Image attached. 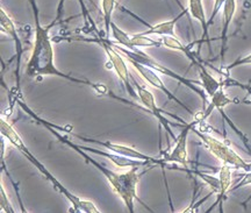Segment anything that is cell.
Instances as JSON below:
<instances>
[{"mask_svg":"<svg viewBox=\"0 0 251 213\" xmlns=\"http://www.w3.org/2000/svg\"><path fill=\"white\" fill-rule=\"evenodd\" d=\"M33 9L34 20H35V35H34L33 52H31L30 58L27 63L26 75L28 77L35 78L39 76H57L64 80H70L72 83L84 84V85L92 86L99 95H106L107 87L102 84H94L85 78H76L70 75H67L58 70L55 65L54 61V47H52V39L49 35V28L42 26L40 23V12L37 7L36 0H28Z\"/></svg>","mask_w":251,"mask_h":213,"instance_id":"obj_1","label":"cell"},{"mask_svg":"<svg viewBox=\"0 0 251 213\" xmlns=\"http://www.w3.org/2000/svg\"><path fill=\"white\" fill-rule=\"evenodd\" d=\"M18 104L23 107V109H25V112H27V113L31 115L34 119H36L39 123L45 125V126L48 128L50 132H51V134H54V135L57 137V139L61 141L62 143H64V145L70 147L72 150H75V152L78 153L81 158L85 160L87 163L92 164L94 168L98 169V170L101 172L103 176L107 178L109 184H111L112 189L114 190V192L117 193V195L122 199V202L125 203L126 208H127L128 211H129L130 213L135 212L134 200L137 199V184H139L140 178L142 177L144 174V172H142V174H139L140 167H131L129 171L124 172V174H118V172L109 170V169L103 167V165L100 164L99 162H97L96 160L91 158V156L87 154L85 150L81 149L79 146L76 145V143L72 142V141L69 140L68 137L62 136L61 134H59L58 132L55 130V128H52L51 125H49L47 121L42 120V119L34 114L33 112H31L30 109L28 108L23 102H21V100H18Z\"/></svg>","mask_w":251,"mask_h":213,"instance_id":"obj_2","label":"cell"},{"mask_svg":"<svg viewBox=\"0 0 251 213\" xmlns=\"http://www.w3.org/2000/svg\"><path fill=\"white\" fill-rule=\"evenodd\" d=\"M0 131H1V135L6 137L8 140V142L11 143L12 146L15 147L21 154L25 155V158L27 160H29L30 163L34 164V167H36L39 169L40 172H42L43 176L51 182L52 186L56 187V190H58L62 195H64L67 197V199L71 203V205L76 209V211L78 212H86V213H99L100 210L97 208L96 205L93 204L92 202L90 200H81L80 198H78L77 196H75L74 193H71L67 187H64L62 186L59 182L56 180V178L50 174L48 169H47L45 165H43L41 162L37 160L35 156L30 153V150L28 149V147L25 145V141H23L20 135L18 134V132L14 130V127L12 126L11 124L8 123L7 120H5L4 118L0 119Z\"/></svg>","mask_w":251,"mask_h":213,"instance_id":"obj_3","label":"cell"},{"mask_svg":"<svg viewBox=\"0 0 251 213\" xmlns=\"http://www.w3.org/2000/svg\"><path fill=\"white\" fill-rule=\"evenodd\" d=\"M113 45H114L115 48H117L119 52H120L121 54L125 56V58L128 59V61L137 62V63L142 64V65H144V67L150 68L151 70L156 71V73L164 75V76H168V77L172 78V80H177L178 83L183 84V85L188 87L190 90H192L194 93H197V95L202 99L203 104H205L203 108L207 107V105L209 104L208 100H207L208 96L206 95L205 90L200 89L199 87V85H201V82H199V80H188V78L181 76V75L177 74L176 71L171 70V69L165 67V65H163L162 63H159L158 61H156L155 58L151 57V56L148 55L146 52H143V50H141L140 48H135L134 50H129V49L125 48L124 46L115 45V43H113Z\"/></svg>","mask_w":251,"mask_h":213,"instance_id":"obj_4","label":"cell"},{"mask_svg":"<svg viewBox=\"0 0 251 213\" xmlns=\"http://www.w3.org/2000/svg\"><path fill=\"white\" fill-rule=\"evenodd\" d=\"M62 40L65 41H77V42H92V43H98L101 46V48L105 52L106 56L108 58L109 69H114V71L120 78V80L124 83L126 86V90L129 93L131 97L137 98V92L134 85V78L130 76L129 71H128L127 64H126L124 56L119 50L115 48L113 42L108 39H103V37H94V39H87V37L83 36H69V37H62Z\"/></svg>","mask_w":251,"mask_h":213,"instance_id":"obj_5","label":"cell"},{"mask_svg":"<svg viewBox=\"0 0 251 213\" xmlns=\"http://www.w3.org/2000/svg\"><path fill=\"white\" fill-rule=\"evenodd\" d=\"M192 132L196 135L202 141V143L208 149L211 154L221 161L222 164H228L235 169H242L244 171H248V162L241 158L235 150L231 148L229 142L226 141H221L216 139L207 132H201L197 130L196 126L193 127Z\"/></svg>","mask_w":251,"mask_h":213,"instance_id":"obj_6","label":"cell"},{"mask_svg":"<svg viewBox=\"0 0 251 213\" xmlns=\"http://www.w3.org/2000/svg\"><path fill=\"white\" fill-rule=\"evenodd\" d=\"M134 85H135V89H136V92H137V98L141 100V103L146 106V108L148 109L149 113H151L153 117L157 119V121H158L159 124L162 125L163 127H164V130L166 133H168V135L171 137L172 140H174V142L176 140H177L178 136H176V134L172 132L171 130V126L174 125L176 127H184L186 124H172L170 121L168 120V119L165 118L164 113H168V112L163 111L162 108H159L158 106L156 104V100H155V97L148 89H146V87L141 86L139 83H136L134 80Z\"/></svg>","mask_w":251,"mask_h":213,"instance_id":"obj_7","label":"cell"},{"mask_svg":"<svg viewBox=\"0 0 251 213\" xmlns=\"http://www.w3.org/2000/svg\"><path fill=\"white\" fill-rule=\"evenodd\" d=\"M111 35L118 42V45L124 46L125 48L134 50L135 48H161L163 43L161 40L151 39L149 35H144L143 33L139 34H127L120 29L117 25L112 23L111 25Z\"/></svg>","mask_w":251,"mask_h":213,"instance_id":"obj_8","label":"cell"},{"mask_svg":"<svg viewBox=\"0 0 251 213\" xmlns=\"http://www.w3.org/2000/svg\"><path fill=\"white\" fill-rule=\"evenodd\" d=\"M71 135L77 137V139H79L81 141H85V142L94 143V145L102 147V148L107 149L112 153H115V154L126 156V158L142 160V161H148V162H151L152 164L162 165V167H164V164H165L163 160H158V159L152 158V156L143 154V153H141V152H139V150L131 148V147H127V146H124V145H118V143H113V142H111V141L94 140V139H91V137L81 136V135H78V134H74V133H71Z\"/></svg>","mask_w":251,"mask_h":213,"instance_id":"obj_9","label":"cell"},{"mask_svg":"<svg viewBox=\"0 0 251 213\" xmlns=\"http://www.w3.org/2000/svg\"><path fill=\"white\" fill-rule=\"evenodd\" d=\"M129 62L131 64H133V67L136 69L137 73H139L141 76H142L143 80H146V82L148 83L149 85L153 86L157 90L162 91V92L164 93V95H166V97H168L169 99L174 100L175 103H177L178 105L181 106V107H183L185 111H187L191 115H194V112L192 111V109L188 107L186 104H184V103L181 102L180 99H178L177 97H176L174 93H172L171 91L165 86V84L162 80V78L158 76V73H156V71L151 70V69L148 68V67H144V65L137 63V62H134V61H129Z\"/></svg>","mask_w":251,"mask_h":213,"instance_id":"obj_10","label":"cell"},{"mask_svg":"<svg viewBox=\"0 0 251 213\" xmlns=\"http://www.w3.org/2000/svg\"><path fill=\"white\" fill-rule=\"evenodd\" d=\"M198 125L196 120H193L192 123H187L183 127L180 135L177 137V140L175 141V147L171 150L170 154H168L163 159L164 163L171 162V163H178L181 164L184 169L188 168V158H187V137L190 132L193 130V127Z\"/></svg>","mask_w":251,"mask_h":213,"instance_id":"obj_11","label":"cell"},{"mask_svg":"<svg viewBox=\"0 0 251 213\" xmlns=\"http://www.w3.org/2000/svg\"><path fill=\"white\" fill-rule=\"evenodd\" d=\"M0 25H1V32L5 33L8 37L13 40L15 45V53H17V71H15V76H17V86L20 87V63H21V56L24 53L23 41H21L20 36H19L17 27H15L14 21L12 18L6 13L4 8H0Z\"/></svg>","mask_w":251,"mask_h":213,"instance_id":"obj_12","label":"cell"},{"mask_svg":"<svg viewBox=\"0 0 251 213\" xmlns=\"http://www.w3.org/2000/svg\"><path fill=\"white\" fill-rule=\"evenodd\" d=\"M234 103H237V99H230L229 97L226 95L225 93V90L224 87H221V89H219L218 91L215 92V95L211 97V102H209V104H211L213 107H214V109L216 108L218 111L220 112V114L222 115V118L225 119V121L227 123L229 126L231 127V130H233L235 133H236V135L240 137L241 140H242L243 145L246 146V148L249 150V154L251 155V145L249 142V139L244 135V134L241 132L238 128L235 126V125L233 124V121L229 119V117L227 114L225 113V107L226 106H228L229 104H234Z\"/></svg>","mask_w":251,"mask_h":213,"instance_id":"obj_13","label":"cell"},{"mask_svg":"<svg viewBox=\"0 0 251 213\" xmlns=\"http://www.w3.org/2000/svg\"><path fill=\"white\" fill-rule=\"evenodd\" d=\"M121 9H124L126 13H128L129 15H131V17H133V18L137 19V20H139L141 24H143L144 26L148 28V29L144 30V32H142V33L144 34V35H159V36L176 35V33H175L176 25H177L178 20H180V19L183 18L184 15H186L187 12H188V9H186V11H181V13L178 14L177 17H176L175 19H172V20L165 21V23L157 24V25H155V26H152V25L147 24L146 21H144L142 18L139 17V15L131 13L129 9H127V8H125V7H121Z\"/></svg>","mask_w":251,"mask_h":213,"instance_id":"obj_14","label":"cell"},{"mask_svg":"<svg viewBox=\"0 0 251 213\" xmlns=\"http://www.w3.org/2000/svg\"><path fill=\"white\" fill-rule=\"evenodd\" d=\"M81 149H84L87 153H93V154L102 156V158L108 159L109 161H112L117 167L119 168H127V167H144V165H155L152 164L151 162L148 161H142V160H136V159H130V158H126V156L115 154V153H107L103 152V150L97 149V148H92V147H84V146H79Z\"/></svg>","mask_w":251,"mask_h":213,"instance_id":"obj_15","label":"cell"},{"mask_svg":"<svg viewBox=\"0 0 251 213\" xmlns=\"http://www.w3.org/2000/svg\"><path fill=\"white\" fill-rule=\"evenodd\" d=\"M188 12H190L191 17L196 19L197 21H199L200 25H201L202 28V35L201 39L196 43H200L201 45L202 42H207V45L209 47V50H211V37H209L208 34V19L206 18L205 8H203L202 0H188Z\"/></svg>","mask_w":251,"mask_h":213,"instance_id":"obj_16","label":"cell"},{"mask_svg":"<svg viewBox=\"0 0 251 213\" xmlns=\"http://www.w3.org/2000/svg\"><path fill=\"white\" fill-rule=\"evenodd\" d=\"M236 12V0H227L226 4L222 8V30H221V52H220V57L224 61L226 50H227V43H228V33L229 27H230L231 21Z\"/></svg>","mask_w":251,"mask_h":213,"instance_id":"obj_17","label":"cell"},{"mask_svg":"<svg viewBox=\"0 0 251 213\" xmlns=\"http://www.w3.org/2000/svg\"><path fill=\"white\" fill-rule=\"evenodd\" d=\"M219 180H220V191L216 197L215 203L211 209L207 210V212H211L213 209L220 205V212H222V204L226 200V196L231 189V167L228 164H222V167L219 170Z\"/></svg>","mask_w":251,"mask_h":213,"instance_id":"obj_18","label":"cell"},{"mask_svg":"<svg viewBox=\"0 0 251 213\" xmlns=\"http://www.w3.org/2000/svg\"><path fill=\"white\" fill-rule=\"evenodd\" d=\"M159 40L162 41L163 47H166V48L172 49V50H177V52H180L183 53L184 55H186L188 59L191 61V63L193 65H197L200 62L199 57H198L196 54H193V52L191 50L192 45L184 46L176 35H165V36H162Z\"/></svg>","mask_w":251,"mask_h":213,"instance_id":"obj_19","label":"cell"},{"mask_svg":"<svg viewBox=\"0 0 251 213\" xmlns=\"http://www.w3.org/2000/svg\"><path fill=\"white\" fill-rule=\"evenodd\" d=\"M196 67L199 70V76H200V82H201V85L205 90L206 95L208 96V98H211L215 95V92L221 87H224L222 85V82H219L216 78L212 76V74L207 70L205 65L201 63V61L198 63Z\"/></svg>","mask_w":251,"mask_h":213,"instance_id":"obj_20","label":"cell"},{"mask_svg":"<svg viewBox=\"0 0 251 213\" xmlns=\"http://www.w3.org/2000/svg\"><path fill=\"white\" fill-rule=\"evenodd\" d=\"M117 1L115 0H101V9L103 15V27H105L106 39L111 36V25L113 23L112 17L114 12Z\"/></svg>","mask_w":251,"mask_h":213,"instance_id":"obj_21","label":"cell"},{"mask_svg":"<svg viewBox=\"0 0 251 213\" xmlns=\"http://www.w3.org/2000/svg\"><path fill=\"white\" fill-rule=\"evenodd\" d=\"M243 65H251V53L246 56H242V57H237L235 61L231 62L230 64H228L227 67L225 68L226 76H229V73L231 70L237 67H243Z\"/></svg>","mask_w":251,"mask_h":213,"instance_id":"obj_22","label":"cell"},{"mask_svg":"<svg viewBox=\"0 0 251 213\" xmlns=\"http://www.w3.org/2000/svg\"><path fill=\"white\" fill-rule=\"evenodd\" d=\"M0 206H1L2 212H6V213L15 212V210L13 209V206H12L11 202H9L7 195H6L4 187H2V184H1V187H0Z\"/></svg>","mask_w":251,"mask_h":213,"instance_id":"obj_23","label":"cell"},{"mask_svg":"<svg viewBox=\"0 0 251 213\" xmlns=\"http://www.w3.org/2000/svg\"><path fill=\"white\" fill-rule=\"evenodd\" d=\"M227 0H214V6H213V12L211 14V17L208 19V26L214 24V20L216 18V15L219 14V12L224 8V5L226 4Z\"/></svg>","mask_w":251,"mask_h":213,"instance_id":"obj_24","label":"cell"},{"mask_svg":"<svg viewBox=\"0 0 251 213\" xmlns=\"http://www.w3.org/2000/svg\"><path fill=\"white\" fill-rule=\"evenodd\" d=\"M249 184H251V171H248L246 172V175H244L242 181L240 182V183L237 184V186H235L234 187H231L230 191H235L237 189H240V187H243L246 186H249Z\"/></svg>","mask_w":251,"mask_h":213,"instance_id":"obj_25","label":"cell"},{"mask_svg":"<svg viewBox=\"0 0 251 213\" xmlns=\"http://www.w3.org/2000/svg\"><path fill=\"white\" fill-rule=\"evenodd\" d=\"M243 90H246L247 92L249 93V97H247V98L243 100V103H247V104H251V85H246V84H244Z\"/></svg>","mask_w":251,"mask_h":213,"instance_id":"obj_26","label":"cell"},{"mask_svg":"<svg viewBox=\"0 0 251 213\" xmlns=\"http://www.w3.org/2000/svg\"><path fill=\"white\" fill-rule=\"evenodd\" d=\"M251 202V195L249 196V197H248V198L246 199V200H244V202H242V203H241V206H243V208L244 209H247V205L248 204H249V203Z\"/></svg>","mask_w":251,"mask_h":213,"instance_id":"obj_27","label":"cell"},{"mask_svg":"<svg viewBox=\"0 0 251 213\" xmlns=\"http://www.w3.org/2000/svg\"><path fill=\"white\" fill-rule=\"evenodd\" d=\"M175 1L177 2V5L179 6V7L181 8V11H186V8H185L184 6H183V4H181V2H180V0H175Z\"/></svg>","mask_w":251,"mask_h":213,"instance_id":"obj_28","label":"cell"},{"mask_svg":"<svg viewBox=\"0 0 251 213\" xmlns=\"http://www.w3.org/2000/svg\"><path fill=\"white\" fill-rule=\"evenodd\" d=\"M248 171H251V162H248Z\"/></svg>","mask_w":251,"mask_h":213,"instance_id":"obj_29","label":"cell"}]
</instances>
